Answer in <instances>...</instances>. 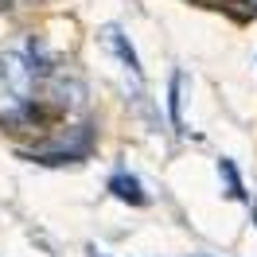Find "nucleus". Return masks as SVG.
<instances>
[{
    "instance_id": "obj_5",
    "label": "nucleus",
    "mask_w": 257,
    "mask_h": 257,
    "mask_svg": "<svg viewBox=\"0 0 257 257\" xmlns=\"http://www.w3.org/2000/svg\"><path fill=\"white\" fill-rule=\"evenodd\" d=\"M241 8H245V12H257V0H238Z\"/></svg>"
},
{
    "instance_id": "obj_6",
    "label": "nucleus",
    "mask_w": 257,
    "mask_h": 257,
    "mask_svg": "<svg viewBox=\"0 0 257 257\" xmlns=\"http://www.w3.org/2000/svg\"><path fill=\"white\" fill-rule=\"evenodd\" d=\"M199 257H207V253H199Z\"/></svg>"
},
{
    "instance_id": "obj_2",
    "label": "nucleus",
    "mask_w": 257,
    "mask_h": 257,
    "mask_svg": "<svg viewBox=\"0 0 257 257\" xmlns=\"http://www.w3.org/2000/svg\"><path fill=\"white\" fill-rule=\"evenodd\" d=\"M101 43H105V47H109L113 55H117V59L125 63V70L133 74V78H141V63H137V51L125 43L121 28H113V24H109V28H101Z\"/></svg>"
},
{
    "instance_id": "obj_1",
    "label": "nucleus",
    "mask_w": 257,
    "mask_h": 257,
    "mask_svg": "<svg viewBox=\"0 0 257 257\" xmlns=\"http://www.w3.org/2000/svg\"><path fill=\"white\" fill-rule=\"evenodd\" d=\"M32 82H35V66H28V59L20 51H4L0 55V94L12 105H28Z\"/></svg>"
},
{
    "instance_id": "obj_3",
    "label": "nucleus",
    "mask_w": 257,
    "mask_h": 257,
    "mask_svg": "<svg viewBox=\"0 0 257 257\" xmlns=\"http://www.w3.org/2000/svg\"><path fill=\"white\" fill-rule=\"evenodd\" d=\"M109 191L117 195V199H125V203H137V207L145 203V191H141V183H137L133 176H113L109 179Z\"/></svg>"
},
{
    "instance_id": "obj_4",
    "label": "nucleus",
    "mask_w": 257,
    "mask_h": 257,
    "mask_svg": "<svg viewBox=\"0 0 257 257\" xmlns=\"http://www.w3.org/2000/svg\"><path fill=\"white\" fill-rule=\"evenodd\" d=\"M218 176L226 179V195H230V199H241V183H238L234 164H230V160H218Z\"/></svg>"
}]
</instances>
